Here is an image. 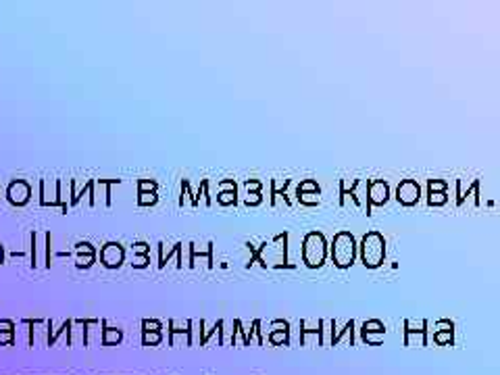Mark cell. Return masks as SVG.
<instances>
[{"label": "cell", "mask_w": 500, "mask_h": 375, "mask_svg": "<svg viewBox=\"0 0 500 375\" xmlns=\"http://www.w3.org/2000/svg\"><path fill=\"white\" fill-rule=\"evenodd\" d=\"M357 240L350 232H338L334 236V242H331V248H329V255H331V261L338 269H348L352 267L355 259H357Z\"/></svg>", "instance_id": "obj_1"}, {"label": "cell", "mask_w": 500, "mask_h": 375, "mask_svg": "<svg viewBox=\"0 0 500 375\" xmlns=\"http://www.w3.org/2000/svg\"><path fill=\"white\" fill-rule=\"evenodd\" d=\"M361 261L367 269H378L386 259V240L380 232H367L361 240Z\"/></svg>", "instance_id": "obj_2"}, {"label": "cell", "mask_w": 500, "mask_h": 375, "mask_svg": "<svg viewBox=\"0 0 500 375\" xmlns=\"http://www.w3.org/2000/svg\"><path fill=\"white\" fill-rule=\"evenodd\" d=\"M302 259H304L306 267H310V269L321 267L325 263V259H327V242H325L321 232H310V234L304 236Z\"/></svg>", "instance_id": "obj_3"}, {"label": "cell", "mask_w": 500, "mask_h": 375, "mask_svg": "<svg viewBox=\"0 0 500 375\" xmlns=\"http://www.w3.org/2000/svg\"><path fill=\"white\" fill-rule=\"evenodd\" d=\"M390 196V187L384 179H371L367 181V206L371 213V206H384Z\"/></svg>", "instance_id": "obj_4"}, {"label": "cell", "mask_w": 500, "mask_h": 375, "mask_svg": "<svg viewBox=\"0 0 500 375\" xmlns=\"http://www.w3.org/2000/svg\"><path fill=\"white\" fill-rule=\"evenodd\" d=\"M298 342L302 346H323V321H315V323H308L306 319L300 321V338Z\"/></svg>", "instance_id": "obj_5"}, {"label": "cell", "mask_w": 500, "mask_h": 375, "mask_svg": "<svg viewBox=\"0 0 500 375\" xmlns=\"http://www.w3.org/2000/svg\"><path fill=\"white\" fill-rule=\"evenodd\" d=\"M419 196H421V187L415 179H402L396 187V200L404 206H413L419 202Z\"/></svg>", "instance_id": "obj_6"}, {"label": "cell", "mask_w": 500, "mask_h": 375, "mask_svg": "<svg viewBox=\"0 0 500 375\" xmlns=\"http://www.w3.org/2000/svg\"><path fill=\"white\" fill-rule=\"evenodd\" d=\"M384 336H386V325L380 319H369V321L363 323L361 338H363L365 344H373V346H378V344L384 342Z\"/></svg>", "instance_id": "obj_7"}, {"label": "cell", "mask_w": 500, "mask_h": 375, "mask_svg": "<svg viewBox=\"0 0 500 375\" xmlns=\"http://www.w3.org/2000/svg\"><path fill=\"white\" fill-rule=\"evenodd\" d=\"M171 327V346H177V342H183V346H192V338H190V321H169Z\"/></svg>", "instance_id": "obj_8"}, {"label": "cell", "mask_w": 500, "mask_h": 375, "mask_svg": "<svg viewBox=\"0 0 500 375\" xmlns=\"http://www.w3.org/2000/svg\"><path fill=\"white\" fill-rule=\"evenodd\" d=\"M361 185V179H340V204H344V200H346V196H350L357 206L363 209L361 204V198L357 196V187Z\"/></svg>", "instance_id": "obj_9"}, {"label": "cell", "mask_w": 500, "mask_h": 375, "mask_svg": "<svg viewBox=\"0 0 500 375\" xmlns=\"http://www.w3.org/2000/svg\"><path fill=\"white\" fill-rule=\"evenodd\" d=\"M213 242H209L206 244V253H200V250L194 246V244H190V261H187V267H194V263L198 261V259H202V261H206V267L209 269H213L215 267V259H213Z\"/></svg>", "instance_id": "obj_10"}, {"label": "cell", "mask_w": 500, "mask_h": 375, "mask_svg": "<svg viewBox=\"0 0 500 375\" xmlns=\"http://www.w3.org/2000/svg\"><path fill=\"white\" fill-rule=\"evenodd\" d=\"M471 192L480 196V179H473V183L469 187H463V179H456V206H461Z\"/></svg>", "instance_id": "obj_11"}, {"label": "cell", "mask_w": 500, "mask_h": 375, "mask_svg": "<svg viewBox=\"0 0 500 375\" xmlns=\"http://www.w3.org/2000/svg\"><path fill=\"white\" fill-rule=\"evenodd\" d=\"M267 242H263V244H259V246H255V244H246V248L250 250V261H248V265L246 267H250V265H253V263H259L261 267H265L267 269V261L263 259V250H267Z\"/></svg>", "instance_id": "obj_12"}, {"label": "cell", "mask_w": 500, "mask_h": 375, "mask_svg": "<svg viewBox=\"0 0 500 375\" xmlns=\"http://www.w3.org/2000/svg\"><path fill=\"white\" fill-rule=\"evenodd\" d=\"M427 331H404V346H425Z\"/></svg>", "instance_id": "obj_13"}, {"label": "cell", "mask_w": 500, "mask_h": 375, "mask_svg": "<svg viewBox=\"0 0 500 375\" xmlns=\"http://www.w3.org/2000/svg\"><path fill=\"white\" fill-rule=\"evenodd\" d=\"M159 246H161V244H159ZM181 248H183V244H181V242H177V244L173 246V250H171V253H167V255H165V253H163V250L159 248V250H161V259H159V267H165V263H167V261H169V259H171V257L175 255V257H177V269H181V267H183V259H181Z\"/></svg>", "instance_id": "obj_14"}, {"label": "cell", "mask_w": 500, "mask_h": 375, "mask_svg": "<svg viewBox=\"0 0 500 375\" xmlns=\"http://www.w3.org/2000/svg\"><path fill=\"white\" fill-rule=\"evenodd\" d=\"M296 192L298 194H321V187H319V183L315 179H304V181L298 183Z\"/></svg>", "instance_id": "obj_15"}, {"label": "cell", "mask_w": 500, "mask_h": 375, "mask_svg": "<svg viewBox=\"0 0 500 375\" xmlns=\"http://www.w3.org/2000/svg\"><path fill=\"white\" fill-rule=\"evenodd\" d=\"M290 179H271V204H275V196L286 194Z\"/></svg>", "instance_id": "obj_16"}, {"label": "cell", "mask_w": 500, "mask_h": 375, "mask_svg": "<svg viewBox=\"0 0 500 375\" xmlns=\"http://www.w3.org/2000/svg\"><path fill=\"white\" fill-rule=\"evenodd\" d=\"M269 342L273 346H288L290 344V331H269Z\"/></svg>", "instance_id": "obj_17"}, {"label": "cell", "mask_w": 500, "mask_h": 375, "mask_svg": "<svg viewBox=\"0 0 500 375\" xmlns=\"http://www.w3.org/2000/svg\"><path fill=\"white\" fill-rule=\"evenodd\" d=\"M404 331H427V321L425 319H421V321L406 319L404 321Z\"/></svg>", "instance_id": "obj_18"}, {"label": "cell", "mask_w": 500, "mask_h": 375, "mask_svg": "<svg viewBox=\"0 0 500 375\" xmlns=\"http://www.w3.org/2000/svg\"><path fill=\"white\" fill-rule=\"evenodd\" d=\"M433 342L435 344H452L454 331H433Z\"/></svg>", "instance_id": "obj_19"}, {"label": "cell", "mask_w": 500, "mask_h": 375, "mask_svg": "<svg viewBox=\"0 0 500 375\" xmlns=\"http://www.w3.org/2000/svg\"><path fill=\"white\" fill-rule=\"evenodd\" d=\"M217 200H219V204H236L238 202V192H221L217 196Z\"/></svg>", "instance_id": "obj_20"}, {"label": "cell", "mask_w": 500, "mask_h": 375, "mask_svg": "<svg viewBox=\"0 0 500 375\" xmlns=\"http://www.w3.org/2000/svg\"><path fill=\"white\" fill-rule=\"evenodd\" d=\"M427 187H429V194H433V192H446L448 183H446V181H442V179H429Z\"/></svg>", "instance_id": "obj_21"}, {"label": "cell", "mask_w": 500, "mask_h": 375, "mask_svg": "<svg viewBox=\"0 0 500 375\" xmlns=\"http://www.w3.org/2000/svg\"><path fill=\"white\" fill-rule=\"evenodd\" d=\"M448 198H446V192H433V194H429V198H427V202L431 204V206H440V204H444Z\"/></svg>", "instance_id": "obj_22"}, {"label": "cell", "mask_w": 500, "mask_h": 375, "mask_svg": "<svg viewBox=\"0 0 500 375\" xmlns=\"http://www.w3.org/2000/svg\"><path fill=\"white\" fill-rule=\"evenodd\" d=\"M269 331H290V323L284 319H275V321H271Z\"/></svg>", "instance_id": "obj_23"}, {"label": "cell", "mask_w": 500, "mask_h": 375, "mask_svg": "<svg viewBox=\"0 0 500 375\" xmlns=\"http://www.w3.org/2000/svg\"><path fill=\"white\" fill-rule=\"evenodd\" d=\"M433 331H454V323L450 319H440V321L435 323Z\"/></svg>", "instance_id": "obj_24"}, {"label": "cell", "mask_w": 500, "mask_h": 375, "mask_svg": "<svg viewBox=\"0 0 500 375\" xmlns=\"http://www.w3.org/2000/svg\"><path fill=\"white\" fill-rule=\"evenodd\" d=\"M298 200L302 204L312 206V204H319V194H298Z\"/></svg>", "instance_id": "obj_25"}, {"label": "cell", "mask_w": 500, "mask_h": 375, "mask_svg": "<svg viewBox=\"0 0 500 375\" xmlns=\"http://www.w3.org/2000/svg\"><path fill=\"white\" fill-rule=\"evenodd\" d=\"M261 200H263L261 192H246V198H244V202H246L248 206H255V204H259Z\"/></svg>", "instance_id": "obj_26"}, {"label": "cell", "mask_w": 500, "mask_h": 375, "mask_svg": "<svg viewBox=\"0 0 500 375\" xmlns=\"http://www.w3.org/2000/svg\"><path fill=\"white\" fill-rule=\"evenodd\" d=\"M219 190H221V192H238V187H236L234 179H223L221 183H219Z\"/></svg>", "instance_id": "obj_27"}, {"label": "cell", "mask_w": 500, "mask_h": 375, "mask_svg": "<svg viewBox=\"0 0 500 375\" xmlns=\"http://www.w3.org/2000/svg\"><path fill=\"white\" fill-rule=\"evenodd\" d=\"M161 334L159 331H144V344H159Z\"/></svg>", "instance_id": "obj_28"}, {"label": "cell", "mask_w": 500, "mask_h": 375, "mask_svg": "<svg viewBox=\"0 0 500 375\" xmlns=\"http://www.w3.org/2000/svg\"><path fill=\"white\" fill-rule=\"evenodd\" d=\"M190 196V183H187V179H183L181 181V198H179V204L183 206V202H185V198Z\"/></svg>", "instance_id": "obj_29"}, {"label": "cell", "mask_w": 500, "mask_h": 375, "mask_svg": "<svg viewBox=\"0 0 500 375\" xmlns=\"http://www.w3.org/2000/svg\"><path fill=\"white\" fill-rule=\"evenodd\" d=\"M246 192H261V181L259 179H248L246 181Z\"/></svg>", "instance_id": "obj_30"}, {"label": "cell", "mask_w": 500, "mask_h": 375, "mask_svg": "<svg viewBox=\"0 0 500 375\" xmlns=\"http://www.w3.org/2000/svg\"><path fill=\"white\" fill-rule=\"evenodd\" d=\"M140 202L142 204H154L156 202V196H154V192H142V196H140Z\"/></svg>", "instance_id": "obj_31"}, {"label": "cell", "mask_w": 500, "mask_h": 375, "mask_svg": "<svg viewBox=\"0 0 500 375\" xmlns=\"http://www.w3.org/2000/svg\"><path fill=\"white\" fill-rule=\"evenodd\" d=\"M144 329L146 331H159L161 329V323L159 321H144Z\"/></svg>", "instance_id": "obj_32"}, {"label": "cell", "mask_w": 500, "mask_h": 375, "mask_svg": "<svg viewBox=\"0 0 500 375\" xmlns=\"http://www.w3.org/2000/svg\"><path fill=\"white\" fill-rule=\"evenodd\" d=\"M140 187H142V192H144V190L154 192V190H156V183H154V181H142V183H140Z\"/></svg>", "instance_id": "obj_33"}, {"label": "cell", "mask_w": 500, "mask_h": 375, "mask_svg": "<svg viewBox=\"0 0 500 375\" xmlns=\"http://www.w3.org/2000/svg\"><path fill=\"white\" fill-rule=\"evenodd\" d=\"M146 263H148V259H146V257H138V259H136V263H134V265H136V267H144V265H146Z\"/></svg>", "instance_id": "obj_34"}, {"label": "cell", "mask_w": 500, "mask_h": 375, "mask_svg": "<svg viewBox=\"0 0 500 375\" xmlns=\"http://www.w3.org/2000/svg\"><path fill=\"white\" fill-rule=\"evenodd\" d=\"M136 250H138V253H146V250H148V246L140 242V244H136Z\"/></svg>", "instance_id": "obj_35"}]
</instances>
